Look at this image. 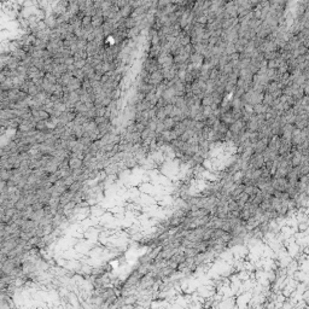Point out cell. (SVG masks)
Segmentation results:
<instances>
[{"label":"cell","mask_w":309,"mask_h":309,"mask_svg":"<svg viewBox=\"0 0 309 309\" xmlns=\"http://www.w3.org/2000/svg\"><path fill=\"white\" fill-rule=\"evenodd\" d=\"M103 23V16L101 14H97L92 17V27H99L100 24Z\"/></svg>","instance_id":"2"},{"label":"cell","mask_w":309,"mask_h":309,"mask_svg":"<svg viewBox=\"0 0 309 309\" xmlns=\"http://www.w3.org/2000/svg\"><path fill=\"white\" fill-rule=\"evenodd\" d=\"M128 5H129V4H128ZM128 5H126L123 8H121V10H120V14H121V16H122V18H124V17H128L129 14L132 12V8H129Z\"/></svg>","instance_id":"4"},{"label":"cell","mask_w":309,"mask_h":309,"mask_svg":"<svg viewBox=\"0 0 309 309\" xmlns=\"http://www.w3.org/2000/svg\"><path fill=\"white\" fill-rule=\"evenodd\" d=\"M81 160L77 158V157H73L69 160V167L71 169H77L79 167H81Z\"/></svg>","instance_id":"1"},{"label":"cell","mask_w":309,"mask_h":309,"mask_svg":"<svg viewBox=\"0 0 309 309\" xmlns=\"http://www.w3.org/2000/svg\"><path fill=\"white\" fill-rule=\"evenodd\" d=\"M73 79L74 77L71 76L70 74H64L62 77H61V84H62V86H68L73 81Z\"/></svg>","instance_id":"3"}]
</instances>
